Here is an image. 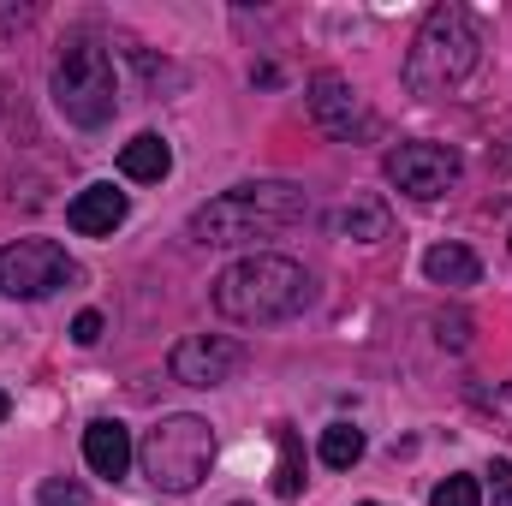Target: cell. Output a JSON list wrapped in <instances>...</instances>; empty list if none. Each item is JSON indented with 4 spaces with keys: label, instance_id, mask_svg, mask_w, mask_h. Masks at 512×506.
<instances>
[{
    "label": "cell",
    "instance_id": "1",
    "mask_svg": "<svg viewBox=\"0 0 512 506\" xmlns=\"http://www.w3.org/2000/svg\"><path fill=\"white\" fill-rule=\"evenodd\" d=\"M316 298V280L304 262L274 251H251L239 256L233 268L215 274V310L239 328H274V322H292L298 310H310Z\"/></svg>",
    "mask_w": 512,
    "mask_h": 506
},
{
    "label": "cell",
    "instance_id": "2",
    "mask_svg": "<svg viewBox=\"0 0 512 506\" xmlns=\"http://www.w3.org/2000/svg\"><path fill=\"white\" fill-rule=\"evenodd\" d=\"M304 215H310V197L298 185H286V179H251V185H233V191L209 197L191 215V239L197 245H215V251H239V245L280 239Z\"/></svg>",
    "mask_w": 512,
    "mask_h": 506
},
{
    "label": "cell",
    "instance_id": "3",
    "mask_svg": "<svg viewBox=\"0 0 512 506\" xmlns=\"http://www.w3.org/2000/svg\"><path fill=\"white\" fill-rule=\"evenodd\" d=\"M477 66H483V30H477V18L465 6H453V0L429 6V18L417 24V42L405 54L411 96L447 102V96H459L477 78Z\"/></svg>",
    "mask_w": 512,
    "mask_h": 506
},
{
    "label": "cell",
    "instance_id": "4",
    "mask_svg": "<svg viewBox=\"0 0 512 506\" xmlns=\"http://www.w3.org/2000/svg\"><path fill=\"white\" fill-rule=\"evenodd\" d=\"M137 465H143V477H149L161 495H191V489L215 471V429H209L203 417H191V411H173V417H161V423L143 435Z\"/></svg>",
    "mask_w": 512,
    "mask_h": 506
},
{
    "label": "cell",
    "instance_id": "5",
    "mask_svg": "<svg viewBox=\"0 0 512 506\" xmlns=\"http://www.w3.org/2000/svg\"><path fill=\"white\" fill-rule=\"evenodd\" d=\"M54 108L72 126H108L120 108V78H114V54L96 36H72L54 60Z\"/></svg>",
    "mask_w": 512,
    "mask_h": 506
},
{
    "label": "cell",
    "instance_id": "6",
    "mask_svg": "<svg viewBox=\"0 0 512 506\" xmlns=\"http://www.w3.org/2000/svg\"><path fill=\"white\" fill-rule=\"evenodd\" d=\"M78 280V262L54 239H18L0 251V298H54Z\"/></svg>",
    "mask_w": 512,
    "mask_h": 506
},
{
    "label": "cell",
    "instance_id": "7",
    "mask_svg": "<svg viewBox=\"0 0 512 506\" xmlns=\"http://www.w3.org/2000/svg\"><path fill=\"white\" fill-rule=\"evenodd\" d=\"M382 167H387V179L405 197H417V203H435V197H447L465 179V155L447 149V143H399V149H387Z\"/></svg>",
    "mask_w": 512,
    "mask_h": 506
},
{
    "label": "cell",
    "instance_id": "8",
    "mask_svg": "<svg viewBox=\"0 0 512 506\" xmlns=\"http://www.w3.org/2000/svg\"><path fill=\"white\" fill-rule=\"evenodd\" d=\"M304 102H310V120L328 131L334 143H364V137H376V114H370V102H364L340 72H316Z\"/></svg>",
    "mask_w": 512,
    "mask_h": 506
},
{
    "label": "cell",
    "instance_id": "9",
    "mask_svg": "<svg viewBox=\"0 0 512 506\" xmlns=\"http://www.w3.org/2000/svg\"><path fill=\"white\" fill-rule=\"evenodd\" d=\"M167 370H173V381H185V387H221V381H233L245 370V346L227 340V334H185L173 346Z\"/></svg>",
    "mask_w": 512,
    "mask_h": 506
},
{
    "label": "cell",
    "instance_id": "10",
    "mask_svg": "<svg viewBox=\"0 0 512 506\" xmlns=\"http://www.w3.org/2000/svg\"><path fill=\"white\" fill-rule=\"evenodd\" d=\"M126 215H131L126 191H114V185H84V191L72 197V209H66V227L84 233V239H108Z\"/></svg>",
    "mask_w": 512,
    "mask_h": 506
},
{
    "label": "cell",
    "instance_id": "11",
    "mask_svg": "<svg viewBox=\"0 0 512 506\" xmlns=\"http://www.w3.org/2000/svg\"><path fill=\"white\" fill-rule=\"evenodd\" d=\"M84 465L96 477H126L131 471V429L120 417H96L84 429Z\"/></svg>",
    "mask_w": 512,
    "mask_h": 506
},
{
    "label": "cell",
    "instance_id": "12",
    "mask_svg": "<svg viewBox=\"0 0 512 506\" xmlns=\"http://www.w3.org/2000/svg\"><path fill=\"white\" fill-rule=\"evenodd\" d=\"M328 233L334 239H358V245H382L393 233V215H387L382 197H352V203L328 209Z\"/></svg>",
    "mask_w": 512,
    "mask_h": 506
},
{
    "label": "cell",
    "instance_id": "13",
    "mask_svg": "<svg viewBox=\"0 0 512 506\" xmlns=\"http://www.w3.org/2000/svg\"><path fill=\"white\" fill-rule=\"evenodd\" d=\"M120 173H126V179H137V185H161V179L173 173V149H167V137L137 131L126 149H120Z\"/></svg>",
    "mask_w": 512,
    "mask_h": 506
},
{
    "label": "cell",
    "instance_id": "14",
    "mask_svg": "<svg viewBox=\"0 0 512 506\" xmlns=\"http://www.w3.org/2000/svg\"><path fill=\"white\" fill-rule=\"evenodd\" d=\"M274 447H280L274 495H280V501H298V495H304V447H298V429H292V423H274Z\"/></svg>",
    "mask_w": 512,
    "mask_h": 506
},
{
    "label": "cell",
    "instance_id": "15",
    "mask_svg": "<svg viewBox=\"0 0 512 506\" xmlns=\"http://www.w3.org/2000/svg\"><path fill=\"white\" fill-rule=\"evenodd\" d=\"M423 274H429L435 286H477L483 262L465 251V245H435V251L423 256Z\"/></svg>",
    "mask_w": 512,
    "mask_h": 506
},
{
    "label": "cell",
    "instance_id": "16",
    "mask_svg": "<svg viewBox=\"0 0 512 506\" xmlns=\"http://www.w3.org/2000/svg\"><path fill=\"white\" fill-rule=\"evenodd\" d=\"M358 459H364V429H352V423H328V429H322V465L352 471Z\"/></svg>",
    "mask_w": 512,
    "mask_h": 506
},
{
    "label": "cell",
    "instance_id": "17",
    "mask_svg": "<svg viewBox=\"0 0 512 506\" xmlns=\"http://www.w3.org/2000/svg\"><path fill=\"white\" fill-rule=\"evenodd\" d=\"M36 506H90V489H84L78 477H48V483L36 489Z\"/></svg>",
    "mask_w": 512,
    "mask_h": 506
},
{
    "label": "cell",
    "instance_id": "18",
    "mask_svg": "<svg viewBox=\"0 0 512 506\" xmlns=\"http://www.w3.org/2000/svg\"><path fill=\"white\" fill-rule=\"evenodd\" d=\"M429 506H483V489H477V477H447L429 495Z\"/></svg>",
    "mask_w": 512,
    "mask_h": 506
},
{
    "label": "cell",
    "instance_id": "19",
    "mask_svg": "<svg viewBox=\"0 0 512 506\" xmlns=\"http://www.w3.org/2000/svg\"><path fill=\"white\" fill-rule=\"evenodd\" d=\"M489 495H495V506H512V459L489 465Z\"/></svg>",
    "mask_w": 512,
    "mask_h": 506
},
{
    "label": "cell",
    "instance_id": "20",
    "mask_svg": "<svg viewBox=\"0 0 512 506\" xmlns=\"http://www.w3.org/2000/svg\"><path fill=\"white\" fill-rule=\"evenodd\" d=\"M72 340H78V346H96V340H102V310H84V316L72 322Z\"/></svg>",
    "mask_w": 512,
    "mask_h": 506
},
{
    "label": "cell",
    "instance_id": "21",
    "mask_svg": "<svg viewBox=\"0 0 512 506\" xmlns=\"http://www.w3.org/2000/svg\"><path fill=\"white\" fill-rule=\"evenodd\" d=\"M6 417H12V393L0 387V423H6Z\"/></svg>",
    "mask_w": 512,
    "mask_h": 506
},
{
    "label": "cell",
    "instance_id": "22",
    "mask_svg": "<svg viewBox=\"0 0 512 506\" xmlns=\"http://www.w3.org/2000/svg\"><path fill=\"white\" fill-rule=\"evenodd\" d=\"M501 161H507V167H512V143H507V149H501Z\"/></svg>",
    "mask_w": 512,
    "mask_h": 506
},
{
    "label": "cell",
    "instance_id": "23",
    "mask_svg": "<svg viewBox=\"0 0 512 506\" xmlns=\"http://www.w3.org/2000/svg\"><path fill=\"white\" fill-rule=\"evenodd\" d=\"M364 506H382V501H364Z\"/></svg>",
    "mask_w": 512,
    "mask_h": 506
}]
</instances>
